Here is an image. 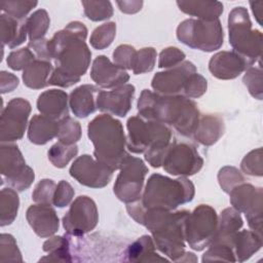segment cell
<instances>
[{
    "label": "cell",
    "instance_id": "obj_11",
    "mask_svg": "<svg viewBox=\"0 0 263 263\" xmlns=\"http://www.w3.org/2000/svg\"><path fill=\"white\" fill-rule=\"evenodd\" d=\"M0 164L2 180H5L18 191L26 190L34 181L33 170L26 164L21 151L15 145H1Z\"/></svg>",
    "mask_w": 263,
    "mask_h": 263
},
{
    "label": "cell",
    "instance_id": "obj_33",
    "mask_svg": "<svg viewBox=\"0 0 263 263\" xmlns=\"http://www.w3.org/2000/svg\"><path fill=\"white\" fill-rule=\"evenodd\" d=\"M43 250L48 253V256L41 258L40 261H72L70 255V243L67 237L53 236L49 238L43 243Z\"/></svg>",
    "mask_w": 263,
    "mask_h": 263
},
{
    "label": "cell",
    "instance_id": "obj_20",
    "mask_svg": "<svg viewBox=\"0 0 263 263\" xmlns=\"http://www.w3.org/2000/svg\"><path fill=\"white\" fill-rule=\"evenodd\" d=\"M251 65L234 51H220L209 63L211 73L219 79H233Z\"/></svg>",
    "mask_w": 263,
    "mask_h": 263
},
{
    "label": "cell",
    "instance_id": "obj_23",
    "mask_svg": "<svg viewBox=\"0 0 263 263\" xmlns=\"http://www.w3.org/2000/svg\"><path fill=\"white\" fill-rule=\"evenodd\" d=\"M99 88L95 85L84 84L75 88L69 99L72 112L77 117H86L97 109V95Z\"/></svg>",
    "mask_w": 263,
    "mask_h": 263
},
{
    "label": "cell",
    "instance_id": "obj_34",
    "mask_svg": "<svg viewBox=\"0 0 263 263\" xmlns=\"http://www.w3.org/2000/svg\"><path fill=\"white\" fill-rule=\"evenodd\" d=\"M26 27L31 41L43 39L48 27L49 17L44 9H38L26 20Z\"/></svg>",
    "mask_w": 263,
    "mask_h": 263
},
{
    "label": "cell",
    "instance_id": "obj_13",
    "mask_svg": "<svg viewBox=\"0 0 263 263\" xmlns=\"http://www.w3.org/2000/svg\"><path fill=\"white\" fill-rule=\"evenodd\" d=\"M99 216L95 201L88 196H78L63 218V226L67 234L82 236L98 224Z\"/></svg>",
    "mask_w": 263,
    "mask_h": 263
},
{
    "label": "cell",
    "instance_id": "obj_6",
    "mask_svg": "<svg viewBox=\"0 0 263 263\" xmlns=\"http://www.w3.org/2000/svg\"><path fill=\"white\" fill-rule=\"evenodd\" d=\"M193 196L194 186L188 179L173 180L159 174H153L149 178L139 202L144 210L172 211L180 204L191 201Z\"/></svg>",
    "mask_w": 263,
    "mask_h": 263
},
{
    "label": "cell",
    "instance_id": "obj_50",
    "mask_svg": "<svg viewBox=\"0 0 263 263\" xmlns=\"http://www.w3.org/2000/svg\"><path fill=\"white\" fill-rule=\"evenodd\" d=\"M185 59V53L177 47H167L160 52L158 67L159 68H170L176 67L181 64Z\"/></svg>",
    "mask_w": 263,
    "mask_h": 263
},
{
    "label": "cell",
    "instance_id": "obj_25",
    "mask_svg": "<svg viewBox=\"0 0 263 263\" xmlns=\"http://www.w3.org/2000/svg\"><path fill=\"white\" fill-rule=\"evenodd\" d=\"M59 121L45 115H35L30 121L28 138L30 142L44 145L58 136Z\"/></svg>",
    "mask_w": 263,
    "mask_h": 263
},
{
    "label": "cell",
    "instance_id": "obj_49",
    "mask_svg": "<svg viewBox=\"0 0 263 263\" xmlns=\"http://www.w3.org/2000/svg\"><path fill=\"white\" fill-rule=\"evenodd\" d=\"M206 87V80L200 74L194 73L187 81L183 89V96L186 98H198L205 92Z\"/></svg>",
    "mask_w": 263,
    "mask_h": 263
},
{
    "label": "cell",
    "instance_id": "obj_44",
    "mask_svg": "<svg viewBox=\"0 0 263 263\" xmlns=\"http://www.w3.org/2000/svg\"><path fill=\"white\" fill-rule=\"evenodd\" d=\"M243 83L248 87L250 93L257 98L262 99V68H248L245 76Z\"/></svg>",
    "mask_w": 263,
    "mask_h": 263
},
{
    "label": "cell",
    "instance_id": "obj_30",
    "mask_svg": "<svg viewBox=\"0 0 263 263\" xmlns=\"http://www.w3.org/2000/svg\"><path fill=\"white\" fill-rule=\"evenodd\" d=\"M128 261L132 262H155L166 261L155 253V245L152 238L148 235H143L133 242L125 253Z\"/></svg>",
    "mask_w": 263,
    "mask_h": 263
},
{
    "label": "cell",
    "instance_id": "obj_3",
    "mask_svg": "<svg viewBox=\"0 0 263 263\" xmlns=\"http://www.w3.org/2000/svg\"><path fill=\"white\" fill-rule=\"evenodd\" d=\"M188 211L145 210L141 223L152 233L157 249L171 260L179 262L185 253V222Z\"/></svg>",
    "mask_w": 263,
    "mask_h": 263
},
{
    "label": "cell",
    "instance_id": "obj_19",
    "mask_svg": "<svg viewBox=\"0 0 263 263\" xmlns=\"http://www.w3.org/2000/svg\"><path fill=\"white\" fill-rule=\"evenodd\" d=\"M90 77L98 85L104 88L121 86L129 79L128 74L123 68L112 64L105 55H100L93 61Z\"/></svg>",
    "mask_w": 263,
    "mask_h": 263
},
{
    "label": "cell",
    "instance_id": "obj_35",
    "mask_svg": "<svg viewBox=\"0 0 263 263\" xmlns=\"http://www.w3.org/2000/svg\"><path fill=\"white\" fill-rule=\"evenodd\" d=\"M78 148L75 144L68 145L62 142L54 144L48 151V159L57 167H65L69 161L76 156Z\"/></svg>",
    "mask_w": 263,
    "mask_h": 263
},
{
    "label": "cell",
    "instance_id": "obj_47",
    "mask_svg": "<svg viewBox=\"0 0 263 263\" xmlns=\"http://www.w3.org/2000/svg\"><path fill=\"white\" fill-rule=\"evenodd\" d=\"M241 170L251 176H262V149L250 152L241 161Z\"/></svg>",
    "mask_w": 263,
    "mask_h": 263
},
{
    "label": "cell",
    "instance_id": "obj_40",
    "mask_svg": "<svg viewBox=\"0 0 263 263\" xmlns=\"http://www.w3.org/2000/svg\"><path fill=\"white\" fill-rule=\"evenodd\" d=\"M37 4V1H1L0 7L8 15L17 20H25L28 12Z\"/></svg>",
    "mask_w": 263,
    "mask_h": 263
},
{
    "label": "cell",
    "instance_id": "obj_14",
    "mask_svg": "<svg viewBox=\"0 0 263 263\" xmlns=\"http://www.w3.org/2000/svg\"><path fill=\"white\" fill-rule=\"evenodd\" d=\"M30 112V103L22 98H15L8 102L2 110L0 119V141L2 143L23 138Z\"/></svg>",
    "mask_w": 263,
    "mask_h": 263
},
{
    "label": "cell",
    "instance_id": "obj_8",
    "mask_svg": "<svg viewBox=\"0 0 263 263\" xmlns=\"http://www.w3.org/2000/svg\"><path fill=\"white\" fill-rule=\"evenodd\" d=\"M178 39L187 46L202 51L219 49L223 44V29L219 20H186L177 29Z\"/></svg>",
    "mask_w": 263,
    "mask_h": 263
},
{
    "label": "cell",
    "instance_id": "obj_45",
    "mask_svg": "<svg viewBox=\"0 0 263 263\" xmlns=\"http://www.w3.org/2000/svg\"><path fill=\"white\" fill-rule=\"evenodd\" d=\"M35 60L36 57L29 47L21 48L9 53L7 58V65L12 70H25V68Z\"/></svg>",
    "mask_w": 263,
    "mask_h": 263
},
{
    "label": "cell",
    "instance_id": "obj_16",
    "mask_svg": "<svg viewBox=\"0 0 263 263\" xmlns=\"http://www.w3.org/2000/svg\"><path fill=\"white\" fill-rule=\"evenodd\" d=\"M113 172L87 154L78 157L70 167V175L80 184L90 188L105 187L111 181Z\"/></svg>",
    "mask_w": 263,
    "mask_h": 263
},
{
    "label": "cell",
    "instance_id": "obj_42",
    "mask_svg": "<svg viewBox=\"0 0 263 263\" xmlns=\"http://www.w3.org/2000/svg\"><path fill=\"white\" fill-rule=\"evenodd\" d=\"M0 261H23L16 241L10 234L2 233L0 236Z\"/></svg>",
    "mask_w": 263,
    "mask_h": 263
},
{
    "label": "cell",
    "instance_id": "obj_37",
    "mask_svg": "<svg viewBox=\"0 0 263 263\" xmlns=\"http://www.w3.org/2000/svg\"><path fill=\"white\" fill-rule=\"evenodd\" d=\"M115 33L116 26L113 22L98 27L90 36L91 46L97 49H104L108 47L112 43L115 37Z\"/></svg>",
    "mask_w": 263,
    "mask_h": 263
},
{
    "label": "cell",
    "instance_id": "obj_12",
    "mask_svg": "<svg viewBox=\"0 0 263 263\" xmlns=\"http://www.w3.org/2000/svg\"><path fill=\"white\" fill-rule=\"evenodd\" d=\"M230 202L237 212L246 214L250 228L261 235L262 189L251 184H239L230 192Z\"/></svg>",
    "mask_w": 263,
    "mask_h": 263
},
{
    "label": "cell",
    "instance_id": "obj_46",
    "mask_svg": "<svg viewBox=\"0 0 263 263\" xmlns=\"http://www.w3.org/2000/svg\"><path fill=\"white\" fill-rule=\"evenodd\" d=\"M55 188L57 185L52 180L44 179L35 187V190L32 193V198L38 203L52 204Z\"/></svg>",
    "mask_w": 263,
    "mask_h": 263
},
{
    "label": "cell",
    "instance_id": "obj_36",
    "mask_svg": "<svg viewBox=\"0 0 263 263\" xmlns=\"http://www.w3.org/2000/svg\"><path fill=\"white\" fill-rule=\"evenodd\" d=\"M81 137L80 124L72 119L70 116H66L59 120V133L57 138L60 142L72 145L75 144Z\"/></svg>",
    "mask_w": 263,
    "mask_h": 263
},
{
    "label": "cell",
    "instance_id": "obj_28",
    "mask_svg": "<svg viewBox=\"0 0 263 263\" xmlns=\"http://www.w3.org/2000/svg\"><path fill=\"white\" fill-rule=\"evenodd\" d=\"M262 246V236L254 231L242 230L237 232L233 240L235 260L243 262L256 253Z\"/></svg>",
    "mask_w": 263,
    "mask_h": 263
},
{
    "label": "cell",
    "instance_id": "obj_2",
    "mask_svg": "<svg viewBox=\"0 0 263 263\" xmlns=\"http://www.w3.org/2000/svg\"><path fill=\"white\" fill-rule=\"evenodd\" d=\"M139 114L148 120L173 125L181 135L194 134L199 111L196 104L184 96H165L144 89L138 101Z\"/></svg>",
    "mask_w": 263,
    "mask_h": 263
},
{
    "label": "cell",
    "instance_id": "obj_22",
    "mask_svg": "<svg viewBox=\"0 0 263 263\" xmlns=\"http://www.w3.org/2000/svg\"><path fill=\"white\" fill-rule=\"evenodd\" d=\"M37 108L42 115L59 121L68 116V95L60 89L46 90L39 96Z\"/></svg>",
    "mask_w": 263,
    "mask_h": 263
},
{
    "label": "cell",
    "instance_id": "obj_53",
    "mask_svg": "<svg viewBox=\"0 0 263 263\" xmlns=\"http://www.w3.org/2000/svg\"><path fill=\"white\" fill-rule=\"evenodd\" d=\"M117 4L120 7V10L126 13H134L141 9L143 2L142 1H117Z\"/></svg>",
    "mask_w": 263,
    "mask_h": 263
},
{
    "label": "cell",
    "instance_id": "obj_10",
    "mask_svg": "<svg viewBox=\"0 0 263 263\" xmlns=\"http://www.w3.org/2000/svg\"><path fill=\"white\" fill-rule=\"evenodd\" d=\"M114 184V193L126 203L138 201L141 198L144 179L148 173V167L144 161L129 154L124 158Z\"/></svg>",
    "mask_w": 263,
    "mask_h": 263
},
{
    "label": "cell",
    "instance_id": "obj_38",
    "mask_svg": "<svg viewBox=\"0 0 263 263\" xmlns=\"http://www.w3.org/2000/svg\"><path fill=\"white\" fill-rule=\"evenodd\" d=\"M85 15L95 22L112 16L113 8L109 1H82Z\"/></svg>",
    "mask_w": 263,
    "mask_h": 263
},
{
    "label": "cell",
    "instance_id": "obj_41",
    "mask_svg": "<svg viewBox=\"0 0 263 263\" xmlns=\"http://www.w3.org/2000/svg\"><path fill=\"white\" fill-rule=\"evenodd\" d=\"M210 261L234 262L236 260H235L233 249L230 246L212 242L210 245V249L202 256V262H210Z\"/></svg>",
    "mask_w": 263,
    "mask_h": 263
},
{
    "label": "cell",
    "instance_id": "obj_43",
    "mask_svg": "<svg viewBox=\"0 0 263 263\" xmlns=\"http://www.w3.org/2000/svg\"><path fill=\"white\" fill-rule=\"evenodd\" d=\"M219 183L225 192H230L235 186L241 184L245 179L237 168L232 166H225L220 170L218 175Z\"/></svg>",
    "mask_w": 263,
    "mask_h": 263
},
{
    "label": "cell",
    "instance_id": "obj_32",
    "mask_svg": "<svg viewBox=\"0 0 263 263\" xmlns=\"http://www.w3.org/2000/svg\"><path fill=\"white\" fill-rule=\"evenodd\" d=\"M17 193L11 188H4L0 195V225L5 226L13 222L18 210Z\"/></svg>",
    "mask_w": 263,
    "mask_h": 263
},
{
    "label": "cell",
    "instance_id": "obj_54",
    "mask_svg": "<svg viewBox=\"0 0 263 263\" xmlns=\"http://www.w3.org/2000/svg\"><path fill=\"white\" fill-rule=\"evenodd\" d=\"M250 3H251V5H252L253 12H254V14H255V16H256V18H257L258 23L261 25V24H262V23H261V21H260L261 15L257 12V10H258V11H261V5L263 4V2H262V1H259V2H250Z\"/></svg>",
    "mask_w": 263,
    "mask_h": 263
},
{
    "label": "cell",
    "instance_id": "obj_9",
    "mask_svg": "<svg viewBox=\"0 0 263 263\" xmlns=\"http://www.w3.org/2000/svg\"><path fill=\"white\" fill-rule=\"evenodd\" d=\"M218 217L213 208L205 204L198 205L189 213L185 222V239L196 251L209 247L215 238Z\"/></svg>",
    "mask_w": 263,
    "mask_h": 263
},
{
    "label": "cell",
    "instance_id": "obj_27",
    "mask_svg": "<svg viewBox=\"0 0 263 263\" xmlns=\"http://www.w3.org/2000/svg\"><path fill=\"white\" fill-rule=\"evenodd\" d=\"M177 4L183 12L204 21L218 20L223 12V5L218 1H177Z\"/></svg>",
    "mask_w": 263,
    "mask_h": 263
},
{
    "label": "cell",
    "instance_id": "obj_48",
    "mask_svg": "<svg viewBox=\"0 0 263 263\" xmlns=\"http://www.w3.org/2000/svg\"><path fill=\"white\" fill-rule=\"evenodd\" d=\"M136 53H137V51L133 46L119 45L113 52L114 64L123 69L132 70L133 66H134Z\"/></svg>",
    "mask_w": 263,
    "mask_h": 263
},
{
    "label": "cell",
    "instance_id": "obj_4",
    "mask_svg": "<svg viewBox=\"0 0 263 263\" xmlns=\"http://www.w3.org/2000/svg\"><path fill=\"white\" fill-rule=\"evenodd\" d=\"M127 149L134 153H144L145 159L153 167H159L172 145L171 129L162 122L144 120L140 116L127 120Z\"/></svg>",
    "mask_w": 263,
    "mask_h": 263
},
{
    "label": "cell",
    "instance_id": "obj_21",
    "mask_svg": "<svg viewBox=\"0 0 263 263\" xmlns=\"http://www.w3.org/2000/svg\"><path fill=\"white\" fill-rule=\"evenodd\" d=\"M27 220L34 232L40 237H47L59 229V218L50 204L40 203L27 210Z\"/></svg>",
    "mask_w": 263,
    "mask_h": 263
},
{
    "label": "cell",
    "instance_id": "obj_29",
    "mask_svg": "<svg viewBox=\"0 0 263 263\" xmlns=\"http://www.w3.org/2000/svg\"><path fill=\"white\" fill-rule=\"evenodd\" d=\"M223 121L219 117L206 115L199 119L193 135L196 141H198L200 144L210 146L219 140V138L223 135Z\"/></svg>",
    "mask_w": 263,
    "mask_h": 263
},
{
    "label": "cell",
    "instance_id": "obj_26",
    "mask_svg": "<svg viewBox=\"0 0 263 263\" xmlns=\"http://www.w3.org/2000/svg\"><path fill=\"white\" fill-rule=\"evenodd\" d=\"M1 41L2 46L14 48L22 44L27 37L26 20H17L6 13L1 14Z\"/></svg>",
    "mask_w": 263,
    "mask_h": 263
},
{
    "label": "cell",
    "instance_id": "obj_18",
    "mask_svg": "<svg viewBox=\"0 0 263 263\" xmlns=\"http://www.w3.org/2000/svg\"><path fill=\"white\" fill-rule=\"evenodd\" d=\"M135 87L132 84H123L112 90H99L97 95V108L107 114L123 117L132 107Z\"/></svg>",
    "mask_w": 263,
    "mask_h": 263
},
{
    "label": "cell",
    "instance_id": "obj_7",
    "mask_svg": "<svg viewBox=\"0 0 263 263\" xmlns=\"http://www.w3.org/2000/svg\"><path fill=\"white\" fill-rule=\"evenodd\" d=\"M229 43L233 51L242 57L251 66L261 58L262 34L252 30L247 9L242 6L231 10L228 17Z\"/></svg>",
    "mask_w": 263,
    "mask_h": 263
},
{
    "label": "cell",
    "instance_id": "obj_5",
    "mask_svg": "<svg viewBox=\"0 0 263 263\" xmlns=\"http://www.w3.org/2000/svg\"><path fill=\"white\" fill-rule=\"evenodd\" d=\"M87 130L96 159L113 171L118 170L128 155L121 122L109 114H102L89 122Z\"/></svg>",
    "mask_w": 263,
    "mask_h": 263
},
{
    "label": "cell",
    "instance_id": "obj_31",
    "mask_svg": "<svg viewBox=\"0 0 263 263\" xmlns=\"http://www.w3.org/2000/svg\"><path fill=\"white\" fill-rule=\"evenodd\" d=\"M50 71V62L36 59L25 68L23 73L24 83L30 88H42L48 84Z\"/></svg>",
    "mask_w": 263,
    "mask_h": 263
},
{
    "label": "cell",
    "instance_id": "obj_39",
    "mask_svg": "<svg viewBox=\"0 0 263 263\" xmlns=\"http://www.w3.org/2000/svg\"><path fill=\"white\" fill-rule=\"evenodd\" d=\"M156 61V51L152 47H145L137 51L133 66L135 74H142L153 70Z\"/></svg>",
    "mask_w": 263,
    "mask_h": 263
},
{
    "label": "cell",
    "instance_id": "obj_51",
    "mask_svg": "<svg viewBox=\"0 0 263 263\" xmlns=\"http://www.w3.org/2000/svg\"><path fill=\"white\" fill-rule=\"evenodd\" d=\"M73 196H74V190L72 186L68 182L63 180L58 184L55 188L52 204L59 208H64L70 203Z\"/></svg>",
    "mask_w": 263,
    "mask_h": 263
},
{
    "label": "cell",
    "instance_id": "obj_24",
    "mask_svg": "<svg viewBox=\"0 0 263 263\" xmlns=\"http://www.w3.org/2000/svg\"><path fill=\"white\" fill-rule=\"evenodd\" d=\"M242 226L239 212L235 209H225L218 220L217 232L212 242L230 246L233 249V240L238 229Z\"/></svg>",
    "mask_w": 263,
    "mask_h": 263
},
{
    "label": "cell",
    "instance_id": "obj_15",
    "mask_svg": "<svg viewBox=\"0 0 263 263\" xmlns=\"http://www.w3.org/2000/svg\"><path fill=\"white\" fill-rule=\"evenodd\" d=\"M203 164L196 149L188 144H172L162 165L165 172L174 176H191L199 172Z\"/></svg>",
    "mask_w": 263,
    "mask_h": 263
},
{
    "label": "cell",
    "instance_id": "obj_1",
    "mask_svg": "<svg viewBox=\"0 0 263 263\" xmlns=\"http://www.w3.org/2000/svg\"><path fill=\"white\" fill-rule=\"evenodd\" d=\"M86 35V27L79 22H73L48 40L49 54L55 64L48 84L69 87L80 80L91 57L85 43Z\"/></svg>",
    "mask_w": 263,
    "mask_h": 263
},
{
    "label": "cell",
    "instance_id": "obj_17",
    "mask_svg": "<svg viewBox=\"0 0 263 263\" xmlns=\"http://www.w3.org/2000/svg\"><path fill=\"white\" fill-rule=\"evenodd\" d=\"M196 68L191 62H184L170 70L158 72L152 79V88L161 95L175 96L183 93V89Z\"/></svg>",
    "mask_w": 263,
    "mask_h": 263
},
{
    "label": "cell",
    "instance_id": "obj_52",
    "mask_svg": "<svg viewBox=\"0 0 263 263\" xmlns=\"http://www.w3.org/2000/svg\"><path fill=\"white\" fill-rule=\"evenodd\" d=\"M0 76H1V92L2 93L12 91L18 85V79L13 74L2 71Z\"/></svg>",
    "mask_w": 263,
    "mask_h": 263
}]
</instances>
